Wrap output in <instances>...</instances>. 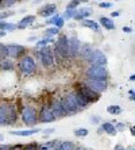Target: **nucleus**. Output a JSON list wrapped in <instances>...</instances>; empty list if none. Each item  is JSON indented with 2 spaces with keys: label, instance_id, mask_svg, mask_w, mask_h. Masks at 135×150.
I'll return each instance as SVG.
<instances>
[{
  "label": "nucleus",
  "instance_id": "obj_1",
  "mask_svg": "<svg viewBox=\"0 0 135 150\" xmlns=\"http://www.w3.org/2000/svg\"><path fill=\"white\" fill-rule=\"evenodd\" d=\"M85 76L90 80H105L108 79V72L103 65H89L85 70Z\"/></svg>",
  "mask_w": 135,
  "mask_h": 150
},
{
  "label": "nucleus",
  "instance_id": "obj_2",
  "mask_svg": "<svg viewBox=\"0 0 135 150\" xmlns=\"http://www.w3.org/2000/svg\"><path fill=\"white\" fill-rule=\"evenodd\" d=\"M18 68L23 74L28 76V74H33L35 72L37 64H35V59L31 56H23L18 62Z\"/></svg>",
  "mask_w": 135,
  "mask_h": 150
},
{
  "label": "nucleus",
  "instance_id": "obj_3",
  "mask_svg": "<svg viewBox=\"0 0 135 150\" xmlns=\"http://www.w3.org/2000/svg\"><path fill=\"white\" fill-rule=\"evenodd\" d=\"M54 53L56 56H59L62 59L69 58V49H68V37L66 35H61L58 37L56 42V47H54Z\"/></svg>",
  "mask_w": 135,
  "mask_h": 150
},
{
  "label": "nucleus",
  "instance_id": "obj_4",
  "mask_svg": "<svg viewBox=\"0 0 135 150\" xmlns=\"http://www.w3.org/2000/svg\"><path fill=\"white\" fill-rule=\"evenodd\" d=\"M76 91L83 95L88 103H95L100 99V93L92 91L88 85H84V84H76Z\"/></svg>",
  "mask_w": 135,
  "mask_h": 150
},
{
  "label": "nucleus",
  "instance_id": "obj_5",
  "mask_svg": "<svg viewBox=\"0 0 135 150\" xmlns=\"http://www.w3.org/2000/svg\"><path fill=\"white\" fill-rule=\"evenodd\" d=\"M22 119L23 123L27 126H34L35 123L38 122V115H37V110L34 107H24L22 111Z\"/></svg>",
  "mask_w": 135,
  "mask_h": 150
},
{
  "label": "nucleus",
  "instance_id": "obj_6",
  "mask_svg": "<svg viewBox=\"0 0 135 150\" xmlns=\"http://www.w3.org/2000/svg\"><path fill=\"white\" fill-rule=\"evenodd\" d=\"M61 104H62L64 110L66 111V115H74L77 111H80L76 104V101H74V99L72 98L70 93H68V95H65L64 98H61Z\"/></svg>",
  "mask_w": 135,
  "mask_h": 150
},
{
  "label": "nucleus",
  "instance_id": "obj_7",
  "mask_svg": "<svg viewBox=\"0 0 135 150\" xmlns=\"http://www.w3.org/2000/svg\"><path fill=\"white\" fill-rule=\"evenodd\" d=\"M87 62L89 64V65H103V67H105V65H107V57H105V54H104L101 50L93 49L92 54H90L89 58L87 59Z\"/></svg>",
  "mask_w": 135,
  "mask_h": 150
},
{
  "label": "nucleus",
  "instance_id": "obj_8",
  "mask_svg": "<svg viewBox=\"0 0 135 150\" xmlns=\"http://www.w3.org/2000/svg\"><path fill=\"white\" fill-rule=\"evenodd\" d=\"M39 57H41L42 65L45 68H50L54 65V54L49 46H43V49L39 52Z\"/></svg>",
  "mask_w": 135,
  "mask_h": 150
},
{
  "label": "nucleus",
  "instance_id": "obj_9",
  "mask_svg": "<svg viewBox=\"0 0 135 150\" xmlns=\"http://www.w3.org/2000/svg\"><path fill=\"white\" fill-rule=\"evenodd\" d=\"M80 47H81V42L77 37H70L68 38V49H69V57L74 58V57H78V52Z\"/></svg>",
  "mask_w": 135,
  "mask_h": 150
},
{
  "label": "nucleus",
  "instance_id": "obj_10",
  "mask_svg": "<svg viewBox=\"0 0 135 150\" xmlns=\"http://www.w3.org/2000/svg\"><path fill=\"white\" fill-rule=\"evenodd\" d=\"M85 85H88L92 91L97 92V93H101V92L107 91V87H108V84L105 80H90V79L87 80Z\"/></svg>",
  "mask_w": 135,
  "mask_h": 150
},
{
  "label": "nucleus",
  "instance_id": "obj_11",
  "mask_svg": "<svg viewBox=\"0 0 135 150\" xmlns=\"http://www.w3.org/2000/svg\"><path fill=\"white\" fill-rule=\"evenodd\" d=\"M7 46V54L11 58H20L26 53V47L22 45H6Z\"/></svg>",
  "mask_w": 135,
  "mask_h": 150
},
{
  "label": "nucleus",
  "instance_id": "obj_12",
  "mask_svg": "<svg viewBox=\"0 0 135 150\" xmlns=\"http://www.w3.org/2000/svg\"><path fill=\"white\" fill-rule=\"evenodd\" d=\"M38 120L42 123H52L56 120V116L53 114L52 108L50 107H43V108L39 111V116H38Z\"/></svg>",
  "mask_w": 135,
  "mask_h": 150
},
{
  "label": "nucleus",
  "instance_id": "obj_13",
  "mask_svg": "<svg viewBox=\"0 0 135 150\" xmlns=\"http://www.w3.org/2000/svg\"><path fill=\"white\" fill-rule=\"evenodd\" d=\"M50 108H52L53 114H54V116L57 118H64V116H68L66 115V111L64 110L62 104H61V100H53L52 101V105H50Z\"/></svg>",
  "mask_w": 135,
  "mask_h": 150
},
{
  "label": "nucleus",
  "instance_id": "obj_14",
  "mask_svg": "<svg viewBox=\"0 0 135 150\" xmlns=\"http://www.w3.org/2000/svg\"><path fill=\"white\" fill-rule=\"evenodd\" d=\"M92 52H93L92 45H89V43H83V45H81V47H80L78 57L81 59H84V61H87V59L89 58V56L92 54Z\"/></svg>",
  "mask_w": 135,
  "mask_h": 150
},
{
  "label": "nucleus",
  "instance_id": "obj_15",
  "mask_svg": "<svg viewBox=\"0 0 135 150\" xmlns=\"http://www.w3.org/2000/svg\"><path fill=\"white\" fill-rule=\"evenodd\" d=\"M70 95H72V98L74 99V101H76V104H77V107H78V110H84L88 104H89V103L85 100V98H84L80 92L74 91V92H72Z\"/></svg>",
  "mask_w": 135,
  "mask_h": 150
},
{
  "label": "nucleus",
  "instance_id": "obj_16",
  "mask_svg": "<svg viewBox=\"0 0 135 150\" xmlns=\"http://www.w3.org/2000/svg\"><path fill=\"white\" fill-rule=\"evenodd\" d=\"M56 11H57V6L56 4H46L43 8H41V11H39V15L43 18H49V16H52V15L56 14Z\"/></svg>",
  "mask_w": 135,
  "mask_h": 150
},
{
  "label": "nucleus",
  "instance_id": "obj_17",
  "mask_svg": "<svg viewBox=\"0 0 135 150\" xmlns=\"http://www.w3.org/2000/svg\"><path fill=\"white\" fill-rule=\"evenodd\" d=\"M34 22H35V15H27V16H24L23 19H22V21L18 23L16 28H20V30H23V28H27L28 26H31Z\"/></svg>",
  "mask_w": 135,
  "mask_h": 150
},
{
  "label": "nucleus",
  "instance_id": "obj_18",
  "mask_svg": "<svg viewBox=\"0 0 135 150\" xmlns=\"http://www.w3.org/2000/svg\"><path fill=\"white\" fill-rule=\"evenodd\" d=\"M90 14H92V8L84 7V8H81V10H77V14L74 15L73 19H76V21H84V19H87Z\"/></svg>",
  "mask_w": 135,
  "mask_h": 150
},
{
  "label": "nucleus",
  "instance_id": "obj_19",
  "mask_svg": "<svg viewBox=\"0 0 135 150\" xmlns=\"http://www.w3.org/2000/svg\"><path fill=\"white\" fill-rule=\"evenodd\" d=\"M101 131H104V133H107L108 135H115V134L118 133V130H116V127H115L112 123H103V125L100 126V129H99V133H101Z\"/></svg>",
  "mask_w": 135,
  "mask_h": 150
},
{
  "label": "nucleus",
  "instance_id": "obj_20",
  "mask_svg": "<svg viewBox=\"0 0 135 150\" xmlns=\"http://www.w3.org/2000/svg\"><path fill=\"white\" fill-rule=\"evenodd\" d=\"M41 129H33V130H19V131H10L11 135H18V137H30L34 134H38Z\"/></svg>",
  "mask_w": 135,
  "mask_h": 150
},
{
  "label": "nucleus",
  "instance_id": "obj_21",
  "mask_svg": "<svg viewBox=\"0 0 135 150\" xmlns=\"http://www.w3.org/2000/svg\"><path fill=\"white\" fill-rule=\"evenodd\" d=\"M100 25L103 26L105 30H115V23H114V21L112 19H110V18H107V16H101L100 18Z\"/></svg>",
  "mask_w": 135,
  "mask_h": 150
},
{
  "label": "nucleus",
  "instance_id": "obj_22",
  "mask_svg": "<svg viewBox=\"0 0 135 150\" xmlns=\"http://www.w3.org/2000/svg\"><path fill=\"white\" fill-rule=\"evenodd\" d=\"M83 26L87 28H90V30H93V31H99V25H97V22L95 21H90V19H84L83 21Z\"/></svg>",
  "mask_w": 135,
  "mask_h": 150
},
{
  "label": "nucleus",
  "instance_id": "obj_23",
  "mask_svg": "<svg viewBox=\"0 0 135 150\" xmlns=\"http://www.w3.org/2000/svg\"><path fill=\"white\" fill-rule=\"evenodd\" d=\"M73 149H74L73 142H70V141H64V142L58 143L54 150H73Z\"/></svg>",
  "mask_w": 135,
  "mask_h": 150
},
{
  "label": "nucleus",
  "instance_id": "obj_24",
  "mask_svg": "<svg viewBox=\"0 0 135 150\" xmlns=\"http://www.w3.org/2000/svg\"><path fill=\"white\" fill-rule=\"evenodd\" d=\"M0 30H3V31H14V30H16V25H14V23H10V22H0Z\"/></svg>",
  "mask_w": 135,
  "mask_h": 150
},
{
  "label": "nucleus",
  "instance_id": "obj_25",
  "mask_svg": "<svg viewBox=\"0 0 135 150\" xmlns=\"http://www.w3.org/2000/svg\"><path fill=\"white\" fill-rule=\"evenodd\" d=\"M107 111H108V114H111V115H120L123 110H122L120 105L112 104V105H108L107 107Z\"/></svg>",
  "mask_w": 135,
  "mask_h": 150
},
{
  "label": "nucleus",
  "instance_id": "obj_26",
  "mask_svg": "<svg viewBox=\"0 0 135 150\" xmlns=\"http://www.w3.org/2000/svg\"><path fill=\"white\" fill-rule=\"evenodd\" d=\"M0 68L3 70H12L14 69V62L10 61V59H6L4 58L1 62H0Z\"/></svg>",
  "mask_w": 135,
  "mask_h": 150
},
{
  "label": "nucleus",
  "instance_id": "obj_27",
  "mask_svg": "<svg viewBox=\"0 0 135 150\" xmlns=\"http://www.w3.org/2000/svg\"><path fill=\"white\" fill-rule=\"evenodd\" d=\"M54 146H57V142L56 141H50V142H46L43 145H41L38 147V150H54L56 149Z\"/></svg>",
  "mask_w": 135,
  "mask_h": 150
},
{
  "label": "nucleus",
  "instance_id": "obj_28",
  "mask_svg": "<svg viewBox=\"0 0 135 150\" xmlns=\"http://www.w3.org/2000/svg\"><path fill=\"white\" fill-rule=\"evenodd\" d=\"M53 42H54L53 37H45L41 41H37V47H43V46H47V43H53Z\"/></svg>",
  "mask_w": 135,
  "mask_h": 150
},
{
  "label": "nucleus",
  "instance_id": "obj_29",
  "mask_svg": "<svg viewBox=\"0 0 135 150\" xmlns=\"http://www.w3.org/2000/svg\"><path fill=\"white\" fill-rule=\"evenodd\" d=\"M77 14V10L76 8H66L65 14H64V19H72V18H74V15Z\"/></svg>",
  "mask_w": 135,
  "mask_h": 150
},
{
  "label": "nucleus",
  "instance_id": "obj_30",
  "mask_svg": "<svg viewBox=\"0 0 135 150\" xmlns=\"http://www.w3.org/2000/svg\"><path fill=\"white\" fill-rule=\"evenodd\" d=\"M59 33V28L57 27H49L45 30V37H54Z\"/></svg>",
  "mask_w": 135,
  "mask_h": 150
},
{
  "label": "nucleus",
  "instance_id": "obj_31",
  "mask_svg": "<svg viewBox=\"0 0 135 150\" xmlns=\"http://www.w3.org/2000/svg\"><path fill=\"white\" fill-rule=\"evenodd\" d=\"M88 0H70L69 4L66 6V8H76L80 3H87Z\"/></svg>",
  "mask_w": 135,
  "mask_h": 150
},
{
  "label": "nucleus",
  "instance_id": "obj_32",
  "mask_svg": "<svg viewBox=\"0 0 135 150\" xmlns=\"http://www.w3.org/2000/svg\"><path fill=\"white\" fill-rule=\"evenodd\" d=\"M7 46L3 45V43H0V61H3L6 57H7Z\"/></svg>",
  "mask_w": 135,
  "mask_h": 150
},
{
  "label": "nucleus",
  "instance_id": "obj_33",
  "mask_svg": "<svg viewBox=\"0 0 135 150\" xmlns=\"http://www.w3.org/2000/svg\"><path fill=\"white\" fill-rule=\"evenodd\" d=\"M73 133H74V135L76 137H87L88 135V130L83 127V129H76Z\"/></svg>",
  "mask_w": 135,
  "mask_h": 150
},
{
  "label": "nucleus",
  "instance_id": "obj_34",
  "mask_svg": "<svg viewBox=\"0 0 135 150\" xmlns=\"http://www.w3.org/2000/svg\"><path fill=\"white\" fill-rule=\"evenodd\" d=\"M38 143L37 142H31L28 143V145H26V146H23V150H38Z\"/></svg>",
  "mask_w": 135,
  "mask_h": 150
},
{
  "label": "nucleus",
  "instance_id": "obj_35",
  "mask_svg": "<svg viewBox=\"0 0 135 150\" xmlns=\"http://www.w3.org/2000/svg\"><path fill=\"white\" fill-rule=\"evenodd\" d=\"M14 15V12L12 11H4V12H0V22L4 21V19H7V18L12 16Z\"/></svg>",
  "mask_w": 135,
  "mask_h": 150
},
{
  "label": "nucleus",
  "instance_id": "obj_36",
  "mask_svg": "<svg viewBox=\"0 0 135 150\" xmlns=\"http://www.w3.org/2000/svg\"><path fill=\"white\" fill-rule=\"evenodd\" d=\"M54 25H56V27H57V28H62V27H64V25H65V19H64V18L61 16V15H59L58 19L56 21V23H54Z\"/></svg>",
  "mask_w": 135,
  "mask_h": 150
},
{
  "label": "nucleus",
  "instance_id": "obj_37",
  "mask_svg": "<svg viewBox=\"0 0 135 150\" xmlns=\"http://www.w3.org/2000/svg\"><path fill=\"white\" fill-rule=\"evenodd\" d=\"M58 16H59V15H54V16L49 18L47 21H46V25H54V23H56V21L58 19Z\"/></svg>",
  "mask_w": 135,
  "mask_h": 150
},
{
  "label": "nucleus",
  "instance_id": "obj_38",
  "mask_svg": "<svg viewBox=\"0 0 135 150\" xmlns=\"http://www.w3.org/2000/svg\"><path fill=\"white\" fill-rule=\"evenodd\" d=\"M99 7L100 8H111L112 4L111 3H105V1H101V3H99Z\"/></svg>",
  "mask_w": 135,
  "mask_h": 150
},
{
  "label": "nucleus",
  "instance_id": "obj_39",
  "mask_svg": "<svg viewBox=\"0 0 135 150\" xmlns=\"http://www.w3.org/2000/svg\"><path fill=\"white\" fill-rule=\"evenodd\" d=\"M99 122H100V118H99V116H96V115L90 116V123H99Z\"/></svg>",
  "mask_w": 135,
  "mask_h": 150
},
{
  "label": "nucleus",
  "instance_id": "obj_40",
  "mask_svg": "<svg viewBox=\"0 0 135 150\" xmlns=\"http://www.w3.org/2000/svg\"><path fill=\"white\" fill-rule=\"evenodd\" d=\"M54 130H56V129H46V130H43L42 133L45 134V135H49V134H53V133H54Z\"/></svg>",
  "mask_w": 135,
  "mask_h": 150
},
{
  "label": "nucleus",
  "instance_id": "obj_41",
  "mask_svg": "<svg viewBox=\"0 0 135 150\" xmlns=\"http://www.w3.org/2000/svg\"><path fill=\"white\" fill-rule=\"evenodd\" d=\"M115 127H116V130H118V131H123V129H124V125H123V123H118V125L115 126Z\"/></svg>",
  "mask_w": 135,
  "mask_h": 150
},
{
  "label": "nucleus",
  "instance_id": "obj_42",
  "mask_svg": "<svg viewBox=\"0 0 135 150\" xmlns=\"http://www.w3.org/2000/svg\"><path fill=\"white\" fill-rule=\"evenodd\" d=\"M128 93H130V99L135 101V91H134V89H130V91H128Z\"/></svg>",
  "mask_w": 135,
  "mask_h": 150
},
{
  "label": "nucleus",
  "instance_id": "obj_43",
  "mask_svg": "<svg viewBox=\"0 0 135 150\" xmlns=\"http://www.w3.org/2000/svg\"><path fill=\"white\" fill-rule=\"evenodd\" d=\"M10 150H23V146L22 145H16V146H11Z\"/></svg>",
  "mask_w": 135,
  "mask_h": 150
},
{
  "label": "nucleus",
  "instance_id": "obj_44",
  "mask_svg": "<svg viewBox=\"0 0 135 150\" xmlns=\"http://www.w3.org/2000/svg\"><path fill=\"white\" fill-rule=\"evenodd\" d=\"M123 33H132V28L126 26V27H123Z\"/></svg>",
  "mask_w": 135,
  "mask_h": 150
},
{
  "label": "nucleus",
  "instance_id": "obj_45",
  "mask_svg": "<svg viewBox=\"0 0 135 150\" xmlns=\"http://www.w3.org/2000/svg\"><path fill=\"white\" fill-rule=\"evenodd\" d=\"M10 145H1V146H0V150H10Z\"/></svg>",
  "mask_w": 135,
  "mask_h": 150
},
{
  "label": "nucleus",
  "instance_id": "obj_46",
  "mask_svg": "<svg viewBox=\"0 0 135 150\" xmlns=\"http://www.w3.org/2000/svg\"><path fill=\"white\" fill-rule=\"evenodd\" d=\"M119 15H120V12H119V11H115V12H112V14H111V16L112 18H118Z\"/></svg>",
  "mask_w": 135,
  "mask_h": 150
},
{
  "label": "nucleus",
  "instance_id": "obj_47",
  "mask_svg": "<svg viewBox=\"0 0 135 150\" xmlns=\"http://www.w3.org/2000/svg\"><path fill=\"white\" fill-rule=\"evenodd\" d=\"M115 150H124V147L120 146V145H116V146H115Z\"/></svg>",
  "mask_w": 135,
  "mask_h": 150
},
{
  "label": "nucleus",
  "instance_id": "obj_48",
  "mask_svg": "<svg viewBox=\"0 0 135 150\" xmlns=\"http://www.w3.org/2000/svg\"><path fill=\"white\" fill-rule=\"evenodd\" d=\"M6 34H7L6 31H3V30H0V38H3V37H6Z\"/></svg>",
  "mask_w": 135,
  "mask_h": 150
},
{
  "label": "nucleus",
  "instance_id": "obj_49",
  "mask_svg": "<svg viewBox=\"0 0 135 150\" xmlns=\"http://www.w3.org/2000/svg\"><path fill=\"white\" fill-rule=\"evenodd\" d=\"M130 130H131V134H132V135H135V126H132Z\"/></svg>",
  "mask_w": 135,
  "mask_h": 150
},
{
  "label": "nucleus",
  "instance_id": "obj_50",
  "mask_svg": "<svg viewBox=\"0 0 135 150\" xmlns=\"http://www.w3.org/2000/svg\"><path fill=\"white\" fill-rule=\"evenodd\" d=\"M130 81H135V74H131V76H130Z\"/></svg>",
  "mask_w": 135,
  "mask_h": 150
},
{
  "label": "nucleus",
  "instance_id": "obj_51",
  "mask_svg": "<svg viewBox=\"0 0 135 150\" xmlns=\"http://www.w3.org/2000/svg\"><path fill=\"white\" fill-rule=\"evenodd\" d=\"M73 150H87V149H84V147H74Z\"/></svg>",
  "mask_w": 135,
  "mask_h": 150
},
{
  "label": "nucleus",
  "instance_id": "obj_52",
  "mask_svg": "<svg viewBox=\"0 0 135 150\" xmlns=\"http://www.w3.org/2000/svg\"><path fill=\"white\" fill-rule=\"evenodd\" d=\"M3 139H4V137H3V135H0V141H3Z\"/></svg>",
  "mask_w": 135,
  "mask_h": 150
},
{
  "label": "nucleus",
  "instance_id": "obj_53",
  "mask_svg": "<svg viewBox=\"0 0 135 150\" xmlns=\"http://www.w3.org/2000/svg\"><path fill=\"white\" fill-rule=\"evenodd\" d=\"M0 4H3V0H0Z\"/></svg>",
  "mask_w": 135,
  "mask_h": 150
},
{
  "label": "nucleus",
  "instance_id": "obj_54",
  "mask_svg": "<svg viewBox=\"0 0 135 150\" xmlns=\"http://www.w3.org/2000/svg\"><path fill=\"white\" fill-rule=\"evenodd\" d=\"M130 150H135V149H130Z\"/></svg>",
  "mask_w": 135,
  "mask_h": 150
}]
</instances>
